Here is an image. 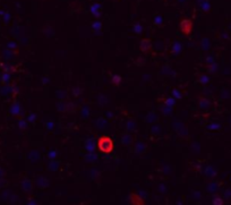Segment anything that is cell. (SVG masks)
I'll return each mask as SVG.
<instances>
[{
	"label": "cell",
	"mask_w": 231,
	"mask_h": 205,
	"mask_svg": "<svg viewBox=\"0 0 231 205\" xmlns=\"http://www.w3.org/2000/svg\"><path fill=\"white\" fill-rule=\"evenodd\" d=\"M98 149L100 152L104 153V154H109L112 152L113 150V141L111 139V137L107 135L101 136L98 139Z\"/></svg>",
	"instance_id": "1"
},
{
	"label": "cell",
	"mask_w": 231,
	"mask_h": 205,
	"mask_svg": "<svg viewBox=\"0 0 231 205\" xmlns=\"http://www.w3.org/2000/svg\"><path fill=\"white\" fill-rule=\"evenodd\" d=\"M81 92H82V91L79 89V87H74V89H73V93H74V95H75V96H78L79 94H81Z\"/></svg>",
	"instance_id": "35"
},
{
	"label": "cell",
	"mask_w": 231,
	"mask_h": 205,
	"mask_svg": "<svg viewBox=\"0 0 231 205\" xmlns=\"http://www.w3.org/2000/svg\"><path fill=\"white\" fill-rule=\"evenodd\" d=\"M160 109H161V112L163 113V116H165V117H169L172 113V108H171V107H168V106H165V104H163L162 107H160Z\"/></svg>",
	"instance_id": "19"
},
{
	"label": "cell",
	"mask_w": 231,
	"mask_h": 205,
	"mask_svg": "<svg viewBox=\"0 0 231 205\" xmlns=\"http://www.w3.org/2000/svg\"><path fill=\"white\" fill-rule=\"evenodd\" d=\"M139 49L142 50L143 52H149L150 50L152 49V42L149 40V39H144V40L141 41V44H139Z\"/></svg>",
	"instance_id": "7"
},
{
	"label": "cell",
	"mask_w": 231,
	"mask_h": 205,
	"mask_svg": "<svg viewBox=\"0 0 231 205\" xmlns=\"http://www.w3.org/2000/svg\"><path fill=\"white\" fill-rule=\"evenodd\" d=\"M52 153H49V158H53V156H56V153H54V151H51Z\"/></svg>",
	"instance_id": "39"
},
{
	"label": "cell",
	"mask_w": 231,
	"mask_h": 205,
	"mask_svg": "<svg viewBox=\"0 0 231 205\" xmlns=\"http://www.w3.org/2000/svg\"><path fill=\"white\" fill-rule=\"evenodd\" d=\"M96 147H98V139L89 138L85 142V149L87 152H94Z\"/></svg>",
	"instance_id": "4"
},
{
	"label": "cell",
	"mask_w": 231,
	"mask_h": 205,
	"mask_svg": "<svg viewBox=\"0 0 231 205\" xmlns=\"http://www.w3.org/2000/svg\"><path fill=\"white\" fill-rule=\"evenodd\" d=\"M206 63H214V58H213V57H207V58H206Z\"/></svg>",
	"instance_id": "37"
},
{
	"label": "cell",
	"mask_w": 231,
	"mask_h": 205,
	"mask_svg": "<svg viewBox=\"0 0 231 205\" xmlns=\"http://www.w3.org/2000/svg\"><path fill=\"white\" fill-rule=\"evenodd\" d=\"M202 46H203V49L204 50H208V48H210V43H208L207 39H203V41H202Z\"/></svg>",
	"instance_id": "31"
},
{
	"label": "cell",
	"mask_w": 231,
	"mask_h": 205,
	"mask_svg": "<svg viewBox=\"0 0 231 205\" xmlns=\"http://www.w3.org/2000/svg\"><path fill=\"white\" fill-rule=\"evenodd\" d=\"M5 175H6V171H5L2 168H0V179L3 178V177H5Z\"/></svg>",
	"instance_id": "38"
},
{
	"label": "cell",
	"mask_w": 231,
	"mask_h": 205,
	"mask_svg": "<svg viewBox=\"0 0 231 205\" xmlns=\"http://www.w3.org/2000/svg\"><path fill=\"white\" fill-rule=\"evenodd\" d=\"M208 82H210L208 76H206V75H202V76H199V83H202V84H207Z\"/></svg>",
	"instance_id": "29"
},
{
	"label": "cell",
	"mask_w": 231,
	"mask_h": 205,
	"mask_svg": "<svg viewBox=\"0 0 231 205\" xmlns=\"http://www.w3.org/2000/svg\"><path fill=\"white\" fill-rule=\"evenodd\" d=\"M172 96L176 98V99H181V94H180V92H178L177 89H173V91H172Z\"/></svg>",
	"instance_id": "33"
},
{
	"label": "cell",
	"mask_w": 231,
	"mask_h": 205,
	"mask_svg": "<svg viewBox=\"0 0 231 205\" xmlns=\"http://www.w3.org/2000/svg\"><path fill=\"white\" fill-rule=\"evenodd\" d=\"M76 110V107H75V104L74 103H67V111L68 112H74Z\"/></svg>",
	"instance_id": "30"
},
{
	"label": "cell",
	"mask_w": 231,
	"mask_h": 205,
	"mask_svg": "<svg viewBox=\"0 0 231 205\" xmlns=\"http://www.w3.org/2000/svg\"><path fill=\"white\" fill-rule=\"evenodd\" d=\"M223 197L227 199H231V189H227L223 193Z\"/></svg>",
	"instance_id": "32"
},
{
	"label": "cell",
	"mask_w": 231,
	"mask_h": 205,
	"mask_svg": "<svg viewBox=\"0 0 231 205\" xmlns=\"http://www.w3.org/2000/svg\"><path fill=\"white\" fill-rule=\"evenodd\" d=\"M58 110H59V111H67V103H65V102L58 103Z\"/></svg>",
	"instance_id": "28"
},
{
	"label": "cell",
	"mask_w": 231,
	"mask_h": 205,
	"mask_svg": "<svg viewBox=\"0 0 231 205\" xmlns=\"http://www.w3.org/2000/svg\"><path fill=\"white\" fill-rule=\"evenodd\" d=\"M112 83L115 84V85L118 86L120 83H121V77L119 76V75H115V76H112Z\"/></svg>",
	"instance_id": "27"
},
{
	"label": "cell",
	"mask_w": 231,
	"mask_h": 205,
	"mask_svg": "<svg viewBox=\"0 0 231 205\" xmlns=\"http://www.w3.org/2000/svg\"><path fill=\"white\" fill-rule=\"evenodd\" d=\"M198 108L202 110H206L208 109L210 107H211V102H210V100L206 99V98H199V100H198Z\"/></svg>",
	"instance_id": "10"
},
{
	"label": "cell",
	"mask_w": 231,
	"mask_h": 205,
	"mask_svg": "<svg viewBox=\"0 0 231 205\" xmlns=\"http://www.w3.org/2000/svg\"><path fill=\"white\" fill-rule=\"evenodd\" d=\"M134 143V138H133L132 134H129V133H126V134H124L121 137V144L124 146H130Z\"/></svg>",
	"instance_id": "8"
},
{
	"label": "cell",
	"mask_w": 231,
	"mask_h": 205,
	"mask_svg": "<svg viewBox=\"0 0 231 205\" xmlns=\"http://www.w3.org/2000/svg\"><path fill=\"white\" fill-rule=\"evenodd\" d=\"M151 133L154 134V135H161L162 128L159 125H154V124H153L152 127H151Z\"/></svg>",
	"instance_id": "22"
},
{
	"label": "cell",
	"mask_w": 231,
	"mask_h": 205,
	"mask_svg": "<svg viewBox=\"0 0 231 205\" xmlns=\"http://www.w3.org/2000/svg\"><path fill=\"white\" fill-rule=\"evenodd\" d=\"M182 51V46L181 43L179 42H175L173 43V46H172V49H171V52L175 55V56H178L179 53Z\"/></svg>",
	"instance_id": "15"
},
{
	"label": "cell",
	"mask_w": 231,
	"mask_h": 205,
	"mask_svg": "<svg viewBox=\"0 0 231 205\" xmlns=\"http://www.w3.org/2000/svg\"><path fill=\"white\" fill-rule=\"evenodd\" d=\"M13 55H14V52L10 49H5V50H3V52H2L3 58H5V59H7V60L10 59V58L13 57Z\"/></svg>",
	"instance_id": "25"
},
{
	"label": "cell",
	"mask_w": 231,
	"mask_h": 205,
	"mask_svg": "<svg viewBox=\"0 0 231 205\" xmlns=\"http://www.w3.org/2000/svg\"><path fill=\"white\" fill-rule=\"evenodd\" d=\"M8 185V182L5 180L3 178H1L0 179V188H2V187H5V186H7Z\"/></svg>",
	"instance_id": "36"
},
{
	"label": "cell",
	"mask_w": 231,
	"mask_h": 205,
	"mask_svg": "<svg viewBox=\"0 0 231 205\" xmlns=\"http://www.w3.org/2000/svg\"><path fill=\"white\" fill-rule=\"evenodd\" d=\"M35 184L39 187L40 189H46L48 186H49V180L46 178V177H42V176H39L35 180Z\"/></svg>",
	"instance_id": "6"
},
{
	"label": "cell",
	"mask_w": 231,
	"mask_h": 205,
	"mask_svg": "<svg viewBox=\"0 0 231 205\" xmlns=\"http://www.w3.org/2000/svg\"><path fill=\"white\" fill-rule=\"evenodd\" d=\"M20 111H22V108H20V103L14 102L13 106H11V108H10V112L13 113L14 116H18V115L20 113Z\"/></svg>",
	"instance_id": "16"
},
{
	"label": "cell",
	"mask_w": 231,
	"mask_h": 205,
	"mask_svg": "<svg viewBox=\"0 0 231 205\" xmlns=\"http://www.w3.org/2000/svg\"><path fill=\"white\" fill-rule=\"evenodd\" d=\"M58 167H59V163L56 162L54 160H51L49 165H48V169H49V170H52V171H56V170H58Z\"/></svg>",
	"instance_id": "24"
},
{
	"label": "cell",
	"mask_w": 231,
	"mask_h": 205,
	"mask_svg": "<svg viewBox=\"0 0 231 205\" xmlns=\"http://www.w3.org/2000/svg\"><path fill=\"white\" fill-rule=\"evenodd\" d=\"M204 173H205V176H206V177H208V178H214L215 176H216V173H218V171H216V169H215L214 167H212V165H207V167L205 168Z\"/></svg>",
	"instance_id": "11"
},
{
	"label": "cell",
	"mask_w": 231,
	"mask_h": 205,
	"mask_svg": "<svg viewBox=\"0 0 231 205\" xmlns=\"http://www.w3.org/2000/svg\"><path fill=\"white\" fill-rule=\"evenodd\" d=\"M230 124H231V118H230Z\"/></svg>",
	"instance_id": "41"
},
{
	"label": "cell",
	"mask_w": 231,
	"mask_h": 205,
	"mask_svg": "<svg viewBox=\"0 0 231 205\" xmlns=\"http://www.w3.org/2000/svg\"><path fill=\"white\" fill-rule=\"evenodd\" d=\"M18 127L22 129H25L26 128V121H25V120H20V121H18Z\"/></svg>",
	"instance_id": "34"
},
{
	"label": "cell",
	"mask_w": 231,
	"mask_h": 205,
	"mask_svg": "<svg viewBox=\"0 0 231 205\" xmlns=\"http://www.w3.org/2000/svg\"><path fill=\"white\" fill-rule=\"evenodd\" d=\"M0 81H1V74H0Z\"/></svg>",
	"instance_id": "40"
},
{
	"label": "cell",
	"mask_w": 231,
	"mask_h": 205,
	"mask_svg": "<svg viewBox=\"0 0 231 205\" xmlns=\"http://www.w3.org/2000/svg\"><path fill=\"white\" fill-rule=\"evenodd\" d=\"M20 187L24 193H31L33 189V181L27 178L23 179V181L20 182Z\"/></svg>",
	"instance_id": "3"
},
{
	"label": "cell",
	"mask_w": 231,
	"mask_h": 205,
	"mask_svg": "<svg viewBox=\"0 0 231 205\" xmlns=\"http://www.w3.org/2000/svg\"><path fill=\"white\" fill-rule=\"evenodd\" d=\"M84 160H85V162L89 163L95 162V161H98V155L94 152H87V154L84 156Z\"/></svg>",
	"instance_id": "13"
},
{
	"label": "cell",
	"mask_w": 231,
	"mask_h": 205,
	"mask_svg": "<svg viewBox=\"0 0 231 205\" xmlns=\"http://www.w3.org/2000/svg\"><path fill=\"white\" fill-rule=\"evenodd\" d=\"M158 115L154 112V111H152V112H149V115L146 116V123L151 124V125H153V124H155L156 121H158Z\"/></svg>",
	"instance_id": "12"
},
{
	"label": "cell",
	"mask_w": 231,
	"mask_h": 205,
	"mask_svg": "<svg viewBox=\"0 0 231 205\" xmlns=\"http://www.w3.org/2000/svg\"><path fill=\"white\" fill-rule=\"evenodd\" d=\"M28 159L32 163H37L40 160V153L37 151H31L30 155H28Z\"/></svg>",
	"instance_id": "17"
},
{
	"label": "cell",
	"mask_w": 231,
	"mask_h": 205,
	"mask_svg": "<svg viewBox=\"0 0 231 205\" xmlns=\"http://www.w3.org/2000/svg\"><path fill=\"white\" fill-rule=\"evenodd\" d=\"M179 30H180V32H181L184 35H186V37L189 35L193 31V22L190 20H187V18L182 20L181 22H180V24H179Z\"/></svg>",
	"instance_id": "2"
},
{
	"label": "cell",
	"mask_w": 231,
	"mask_h": 205,
	"mask_svg": "<svg viewBox=\"0 0 231 205\" xmlns=\"http://www.w3.org/2000/svg\"><path fill=\"white\" fill-rule=\"evenodd\" d=\"M0 68L2 70V73H14L15 72V67L9 65V63H1L0 65Z\"/></svg>",
	"instance_id": "14"
},
{
	"label": "cell",
	"mask_w": 231,
	"mask_h": 205,
	"mask_svg": "<svg viewBox=\"0 0 231 205\" xmlns=\"http://www.w3.org/2000/svg\"><path fill=\"white\" fill-rule=\"evenodd\" d=\"M10 74L9 73H2L1 74V81L0 82L2 83L3 85H6V84H9L10 82Z\"/></svg>",
	"instance_id": "21"
},
{
	"label": "cell",
	"mask_w": 231,
	"mask_h": 205,
	"mask_svg": "<svg viewBox=\"0 0 231 205\" xmlns=\"http://www.w3.org/2000/svg\"><path fill=\"white\" fill-rule=\"evenodd\" d=\"M136 128V121L134 119H129L127 123H126V129L128 130V132H132V130H134V129Z\"/></svg>",
	"instance_id": "20"
},
{
	"label": "cell",
	"mask_w": 231,
	"mask_h": 205,
	"mask_svg": "<svg viewBox=\"0 0 231 205\" xmlns=\"http://www.w3.org/2000/svg\"><path fill=\"white\" fill-rule=\"evenodd\" d=\"M219 188H220V185H219V182H216V181H211L206 185V190H207L210 194H215V193L219 190Z\"/></svg>",
	"instance_id": "9"
},
{
	"label": "cell",
	"mask_w": 231,
	"mask_h": 205,
	"mask_svg": "<svg viewBox=\"0 0 231 205\" xmlns=\"http://www.w3.org/2000/svg\"><path fill=\"white\" fill-rule=\"evenodd\" d=\"M212 203L214 205H222L223 204V199L221 197H219V196H214L213 199H212Z\"/></svg>",
	"instance_id": "26"
},
{
	"label": "cell",
	"mask_w": 231,
	"mask_h": 205,
	"mask_svg": "<svg viewBox=\"0 0 231 205\" xmlns=\"http://www.w3.org/2000/svg\"><path fill=\"white\" fill-rule=\"evenodd\" d=\"M146 150H147V146H146L145 143L142 142V141L137 142L135 144V146H134V152H135L136 154H143V153L146 152Z\"/></svg>",
	"instance_id": "5"
},
{
	"label": "cell",
	"mask_w": 231,
	"mask_h": 205,
	"mask_svg": "<svg viewBox=\"0 0 231 205\" xmlns=\"http://www.w3.org/2000/svg\"><path fill=\"white\" fill-rule=\"evenodd\" d=\"M175 103H176L175 98H173V96H169V98H167V99L164 100V103H163V104L173 108V107H175Z\"/></svg>",
	"instance_id": "23"
},
{
	"label": "cell",
	"mask_w": 231,
	"mask_h": 205,
	"mask_svg": "<svg viewBox=\"0 0 231 205\" xmlns=\"http://www.w3.org/2000/svg\"><path fill=\"white\" fill-rule=\"evenodd\" d=\"M96 124V127H98V129H101V130H103V129H106L107 125H108V121H107L104 118H99V119L95 121Z\"/></svg>",
	"instance_id": "18"
}]
</instances>
